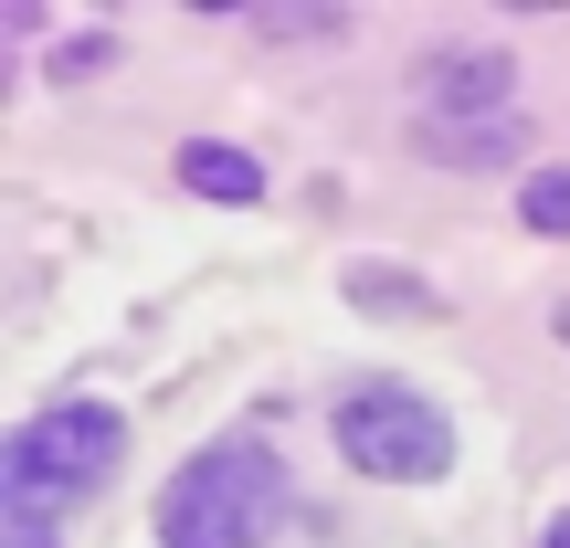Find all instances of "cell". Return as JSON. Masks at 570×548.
<instances>
[{"label": "cell", "mask_w": 570, "mask_h": 548, "mask_svg": "<svg viewBox=\"0 0 570 548\" xmlns=\"http://www.w3.org/2000/svg\"><path fill=\"white\" fill-rule=\"evenodd\" d=\"M285 507H296V486H285L275 444L223 432L159 486V548H265L285 528Z\"/></svg>", "instance_id": "cell-1"}, {"label": "cell", "mask_w": 570, "mask_h": 548, "mask_svg": "<svg viewBox=\"0 0 570 548\" xmlns=\"http://www.w3.org/2000/svg\"><path fill=\"white\" fill-rule=\"evenodd\" d=\"M539 548H570V517H560V528H550V538H539Z\"/></svg>", "instance_id": "cell-8"}, {"label": "cell", "mask_w": 570, "mask_h": 548, "mask_svg": "<svg viewBox=\"0 0 570 548\" xmlns=\"http://www.w3.org/2000/svg\"><path fill=\"white\" fill-rule=\"evenodd\" d=\"M560 338H570V306H560Z\"/></svg>", "instance_id": "cell-9"}, {"label": "cell", "mask_w": 570, "mask_h": 548, "mask_svg": "<svg viewBox=\"0 0 570 548\" xmlns=\"http://www.w3.org/2000/svg\"><path fill=\"white\" fill-rule=\"evenodd\" d=\"M338 454L360 475H381V486H433V475L454 465V422L423 401L412 380H360V390H338Z\"/></svg>", "instance_id": "cell-3"}, {"label": "cell", "mask_w": 570, "mask_h": 548, "mask_svg": "<svg viewBox=\"0 0 570 548\" xmlns=\"http://www.w3.org/2000/svg\"><path fill=\"white\" fill-rule=\"evenodd\" d=\"M0 528H11V548H53V517H21V507H0Z\"/></svg>", "instance_id": "cell-7"}, {"label": "cell", "mask_w": 570, "mask_h": 548, "mask_svg": "<svg viewBox=\"0 0 570 548\" xmlns=\"http://www.w3.org/2000/svg\"><path fill=\"white\" fill-rule=\"evenodd\" d=\"M117 465H127V422L117 411L106 401H53V411H32V422L11 432V454H0V507L63 517V507H85Z\"/></svg>", "instance_id": "cell-2"}, {"label": "cell", "mask_w": 570, "mask_h": 548, "mask_svg": "<svg viewBox=\"0 0 570 548\" xmlns=\"http://www.w3.org/2000/svg\"><path fill=\"white\" fill-rule=\"evenodd\" d=\"M412 84H423V117L433 127H444V117H497V127H508V84L518 74H508V53H433Z\"/></svg>", "instance_id": "cell-4"}, {"label": "cell", "mask_w": 570, "mask_h": 548, "mask_svg": "<svg viewBox=\"0 0 570 548\" xmlns=\"http://www.w3.org/2000/svg\"><path fill=\"white\" fill-rule=\"evenodd\" d=\"M518 211H529L539 232H570V169H529V190H518Z\"/></svg>", "instance_id": "cell-6"}, {"label": "cell", "mask_w": 570, "mask_h": 548, "mask_svg": "<svg viewBox=\"0 0 570 548\" xmlns=\"http://www.w3.org/2000/svg\"><path fill=\"white\" fill-rule=\"evenodd\" d=\"M180 180L202 190V201H265V169H254L244 148H212V138L180 148Z\"/></svg>", "instance_id": "cell-5"}]
</instances>
